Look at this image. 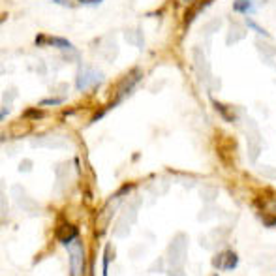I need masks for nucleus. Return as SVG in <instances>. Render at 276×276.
<instances>
[{"label": "nucleus", "instance_id": "f257e3e1", "mask_svg": "<svg viewBox=\"0 0 276 276\" xmlns=\"http://www.w3.org/2000/svg\"><path fill=\"white\" fill-rule=\"evenodd\" d=\"M68 252H70V269L71 276H83L85 269V252H83V244L81 241H73V243L68 246Z\"/></svg>", "mask_w": 276, "mask_h": 276}, {"label": "nucleus", "instance_id": "f03ea898", "mask_svg": "<svg viewBox=\"0 0 276 276\" xmlns=\"http://www.w3.org/2000/svg\"><path fill=\"white\" fill-rule=\"evenodd\" d=\"M102 73L96 70H92V68H83V70L79 71L77 75V89L79 90H87L90 89V87H94V85H98L100 81H102Z\"/></svg>", "mask_w": 276, "mask_h": 276}, {"label": "nucleus", "instance_id": "7ed1b4c3", "mask_svg": "<svg viewBox=\"0 0 276 276\" xmlns=\"http://www.w3.org/2000/svg\"><path fill=\"white\" fill-rule=\"evenodd\" d=\"M57 239L62 244L70 246L73 241H77V227H75V225H71V224H62L57 229Z\"/></svg>", "mask_w": 276, "mask_h": 276}, {"label": "nucleus", "instance_id": "20e7f679", "mask_svg": "<svg viewBox=\"0 0 276 276\" xmlns=\"http://www.w3.org/2000/svg\"><path fill=\"white\" fill-rule=\"evenodd\" d=\"M237 261H239V257L235 256L233 252H224V254H220V256L214 257V267L229 270V269H235V267H237Z\"/></svg>", "mask_w": 276, "mask_h": 276}, {"label": "nucleus", "instance_id": "39448f33", "mask_svg": "<svg viewBox=\"0 0 276 276\" xmlns=\"http://www.w3.org/2000/svg\"><path fill=\"white\" fill-rule=\"evenodd\" d=\"M254 0H235L233 2V10L239 13H246L250 12V10H254Z\"/></svg>", "mask_w": 276, "mask_h": 276}, {"label": "nucleus", "instance_id": "423d86ee", "mask_svg": "<svg viewBox=\"0 0 276 276\" xmlns=\"http://www.w3.org/2000/svg\"><path fill=\"white\" fill-rule=\"evenodd\" d=\"M47 44L55 45V47H60V49H70L71 44L68 40H62V38H49L47 40Z\"/></svg>", "mask_w": 276, "mask_h": 276}, {"label": "nucleus", "instance_id": "0eeeda50", "mask_svg": "<svg viewBox=\"0 0 276 276\" xmlns=\"http://www.w3.org/2000/svg\"><path fill=\"white\" fill-rule=\"evenodd\" d=\"M246 25L250 26L252 30H256V32L259 34V36H269V34L265 32V30H263V28H261V26H259V25H256V23H254V21H252V19H248V21H246Z\"/></svg>", "mask_w": 276, "mask_h": 276}, {"label": "nucleus", "instance_id": "6e6552de", "mask_svg": "<svg viewBox=\"0 0 276 276\" xmlns=\"http://www.w3.org/2000/svg\"><path fill=\"white\" fill-rule=\"evenodd\" d=\"M203 6H205V4H198V6H195V10H193V12H192V10L188 12V15H186V25H188V23H190V21L193 19V17H195V15H198V12H201V8H203Z\"/></svg>", "mask_w": 276, "mask_h": 276}, {"label": "nucleus", "instance_id": "1a4fd4ad", "mask_svg": "<svg viewBox=\"0 0 276 276\" xmlns=\"http://www.w3.org/2000/svg\"><path fill=\"white\" fill-rule=\"evenodd\" d=\"M107 267H109V259H107V252L103 254V276H107Z\"/></svg>", "mask_w": 276, "mask_h": 276}, {"label": "nucleus", "instance_id": "9d476101", "mask_svg": "<svg viewBox=\"0 0 276 276\" xmlns=\"http://www.w3.org/2000/svg\"><path fill=\"white\" fill-rule=\"evenodd\" d=\"M58 103H60V100H44L42 105H58Z\"/></svg>", "mask_w": 276, "mask_h": 276}, {"label": "nucleus", "instance_id": "9b49d317", "mask_svg": "<svg viewBox=\"0 0 276 276\" xmlns=\"http://www.w3.org/2000/svg\"><path fill=\"white\" fill-rule=\"evenodd\" d=\"M81 4H102V0H79Z\"/></svg>", "mask_w": 276, "mask_h": 276}]
</instances>
